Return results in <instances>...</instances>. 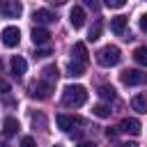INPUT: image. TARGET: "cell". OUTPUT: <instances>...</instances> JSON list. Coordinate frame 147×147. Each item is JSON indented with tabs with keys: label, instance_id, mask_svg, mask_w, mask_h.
Instances as JSON below:
<instances>
[{
	"label": "cell",
	"instance_id": "33",
	"mask_svg": "<svg viewBox=\"0 0 147 147\" xmlns=\"http://www.w3.org/2000/svg\"><path fill=\"white\" fill-rule=\"evenodd\" d=\"M0 71H2V57H0Z\"/></svg>",
	"mask_w": 147,
	"mask_h": 147
},
{
	"label": "cell",
	"instance_id": "22",
	"mask_svg": "<svg viewBox=\"0 0 147 147\" xmlns=\"http://www.w3.org/2000/svg\"><path fill=\"white\" fill-rule=\"evenodd\" d=\"M99 37H101V21H96V23L90 28V34H87V39H90V41H96Z\"/></svg>",
	"mask_w": 147,
	"mask_h": 147
},
{
	"label": "cell",
	"instance_id": "8",
	"mask_svg": "<svg viewBox=\"0 0 147 147\" xmlns=\"http://www.w3.org/2000/svg\"><path fill=\"white\" fill-rule=\"evenodd\" d=\"M117 129H119L122 133H131V136H138L142 126H140V122H138L136 117H126V119H122V122H119V126H117Z\"/></svg>",
	"mask_w": 147,
	"mask_h": 147
},
{
	"label": "cell",
	"instance_id": "16",
	"mask_svg": "<svg viewBox=\"0 0 147 147\" xmlns=\"http://www.w3.org/2000/svg\"><path fill=\"white\" fill-rule=\"evenodd\" d=\"M131 108H133L136 113H147V92H145V94H136V96L131 99Z\"/></svg>",
	"mask_w": 147,
	"mask_h": 147
},
{
	"label": "cell",
	"instance_id": "12",
	"mask_svg": "<svg viewBox=\"0 0 147 147\" xmlns=\"http://www.w3.org/2000/svg\"><path fill=\"white\" fill-rule=\"evenodd\" d=\"M57 76H60V71H57L55 64H46V67L41 69V80L48 83V85H53V83L57 80Z\"/></svg>",
	"mask_w": 147,
	"mask_h": 147
},
{
	"label": "cell",
	"instance_id": "13",
	"mask_svg": "<svg viewBox=\"0 0 147 147\" xmlns=\"http://www.w3.org/2000/svg\"><path fill=\"white\" fill-rule=\"evenodd\" d=\"M18 129H21V126H18V119H16V117H5V122H2V133H5V138L16 136Z\"/></svg>",
	"mask_w": 147,
	"mask_h": 147
},
{
	"label": "cell",
	"instance_id": "1",
	"mask_svg": "<svg viewBox=\"0 0 147 147\" xmlns=\"http://www.w3.org/2000/svg\"><path fill=\"white\" fill-rule=\"evenodd\" d=\"M87 101V90L83 85H67L62 90V103L67 108H78Z\"/></svg>",
	"mask_w": 147,
	"mask_h": 147
},
{
	"label": "cell",
	"instance_id": "15",
	"mask_svg": "<svg viewBox=\"0 0 147 147\" xmlns=\"http://www.w3.org/2000/svg\"><path fill=\"white\" fill-rule=\"evenodd\" d=\"M85 74V62H78V60H71L67 64V76L76 78V76H83Z\"/></svg>",
	"mask_w": 147,
	"mask_h": 147
},
{
	"label": "cell",
	"instance_id": "11",
	"mask_svg": "<svg viewBox=\"0 0 147 147\" xmlns=\"http://www.w3.org/2000/svg\"><path fill=\"white\" fill-rule=\"evenodd\" d=\"M32 41H34V46H44V44L51 41V32L46 28H34L32 30Z\"/></svg>",
	"mask_w": 147,
	"mask_h": 147
},
{
	"label": "cell",
	"instance_id": "17",
	"mask_svg": "<svg viewBox=\"0 0 147 147\" xmlns=\"http://www.w3.org/2000/svg\"><path fill=\"white\" fill-rule=\"evenodd\" d=\"M87 46L83 44V41H76L74 44V60H78V62H85L87 64Z\"/></svg>",
	"mask_w": 147,
	"mask_h": 147
},
{
	"label": "cell",
	"instance_id": "26",
	"mask_svg": "<svg viewBox=\"0 0 147 147\" xmlns=\"http://www.w3.org/2000/svg\"><path fill=\"white\" fill-rule=\"evenodd\" d=\"M48 55H53L51 48H37V53H34V57H48Z\"/></svg>",
	"mask_w": 147,
	"mask_h": 147
},
{
	"label": "cell",
	"instance_id": "2",
	"mask_svg": "<svg viewBox=\"0 0 147 147\" xmlns=\"http://www.w3.org/2000/svg\"><path fill=\"white\" fill-rule=\"evenodd\" d=\"M119 60H122V51L117 46H113V44L96 51V62L101 67H115V64H119Z\"/></svg>",
	"mask_w": 147,
	"mask_h": 147
},
{
	"label": "cell",
	"instance_id": "24",
	"mask_svg": "<svg viewBox=\"0 0 147 147\" xmlns=\"http://www.w3.org/2000/svg\"><path fill=\"white\" fill-rule=\"evenodd\" d=\"M32 124H34V126L39 124V126L44 129V126H46V119H44V115H32Z\"/></svg>",
	"mask_w": 147,
	"mask_h": 147
},
{
	"label": "cell",
	"instance_id": "18",
	"mask_svg": "<svg viewBox=\"0 0 147 147\" xmlns=\"http://www.w3.org/2000/svg\"><path fill=\"white\" fill-rule=\"evenodd\" d=\"M110 30L115 34H124V30H126V16H115L110 21Z\"/></svg>",
	"mask_w": 147,
	"mask_h": 147
},
{
	"label": "cell",
	"instance_id": "21",
	"mask_svg": "<svg viewBox=\"0 0 147 147\" xmlns=\"http://www.w3.org/2000/svg\"><path fill=\"white\" fill-rule=\"evenodd\" d=\"M92 113L96 115V117H110V106H106V103H96L94 108H92Z\"/></svg>",
	"mask_w": 147,
	"mask_h": 147
},
{
	"label": "cell",
	"instance_id": "31",
	"mask_svg": "<svg viewBox=\"0 0 147 147\" xmlns=\"http://www.w3.org/2000/svg\"><path fill=\"white\" fill-rule=\"evenodd\" d=\"M85 7H92V9H96V2H94V0H85Z\"/></svg>",
	"mask_w": 147,
	"mask_h": 147
},
{
	"label": "cell",
	"instance_id": "30",
	"mask_svg": "<svg viewBox=\"0 0 147 147\" xmlns=\"http://www.w3.org/2000/svg\"><path fill=\"white\" fill-rule=\"evenodd\" d=\"M78 147H96V142H90V140H83Z\"/></svg>",
	"mask_w": 147,
	"mask_h": 147
},
{
	"label": "cell",
	"instance_id": "23",
	"mask_svg": "<svg viewBox=\"0 0 147 147\" xmlns=\"http://www.w3.org/2000/svg\"><path fill=\"white\" fill-rule=\"evenodd\" d=\"M126 2L124 0H106V7H110V9H122Z\"/></svg>",
	"mask_w": 147,
	"mask_h": 147
},
{
	"label": "cell",
	"instance_id": "3",
	"mask_svg": "<svg viewBox=\"0 0 147 147\" xmlns=\"http://www.w3.org/2000/svg\"><path fill=\"white\" fill-rule=\"evenodd\" d=\"M119 78H122V83L129 85V87H133V85H145V83H147V74L140 71V69H124V71L119 74Z\"/></svg>",
	"mask_w": 147,
	"mask_h": 147
},
{
	"label": "cell",
	"instance_id": "10",
	"mask_svg": "<svg viewBox=\"0 0 147 147\" xmlns=\"http://www.w3.org/2000/svg\"><path fill=\"white\" fill-rule=\"evenodd\" d=\"M69 21H71V25H74L76 30H78V28H83V25H85V9L76 5V7L69 11Z\"/></svg>",
	"mask_w": 147,
	"mask_h": 147
},
{
	"label": "cell",
	"instance_id": "5",
	"mask_svg": "<svg viewBox=\"0 0 147 147\" xmlns=\"http://www.w3.org/2000/svg\"><path fill=\"white\" fill-rule=\"evenodd\" d=\"M21 11H23V5L18 0H5V2H0V14L7 16V18H18Z\"/></svg>",
	"mask_w": 147,
	"mask_h": 147
},
{
	"label": "cell",
	"instance_id": "32",
	"mask_svg": "<svg viewBox=\"0 0 147 147\" xmlns=\"http://www.w3.org/2000/svg\"><path fill=\"white\" fill-rule=\"evenodd\" d=\"M119 147H138V142H133V140H131V142H124V145H119Z\"/></svg>",
	"mask_w": 147,
	"mask_h": 147
},
{
	"label": "cell",
	"instance_id": "7",
	"mask_svg": "<svg viewBox=\"0 0 147 147\" xmlns=\"http://www.w3.org/2000/svg\"><path fill=\"white\" fill-rule=\"evenodd\" d=\"M55 122H57V126H60L62 131H74V126L83 124L80 117H76V115H64V113H60V115L55 117Z\"/></svg>",
	"mask_w": 147,
	"mask_h": 147
},
{
	"label": "cell",
	"instance_id": "25",
	"mask_svg": "<svg viewBox=\"0 0 147 147\" xmlns=\"http://www.w3.org/2000/svg\"><path fill=\"white\" fill-rule=\"evenodd\" d=\"M21 147H37V145H34V138H32V136H25V138L21 140Z\"/></svg>",
	"mask_w": 147,
	"mask_h": 147
},
{
	"label": "cell",
	"instance_id": "6",
	"mask_svg": "<svg viewBox=\"0 0 147 147\" xmlns=\"http://www.w3.org/2000/svg\"><path fill=\"white\" fill-rule=\"evenodd\" d=\"M51 92H53V85L44 83L41 78H39L37 83H32V85H30V96H32V99H48V96H51Z\"/></svg>",
	"mask_w": 147,
	"mask_h": 147
},
{
	"label": "cell",
	"instance_id": "20",
	"mask_svg": "<svg viewBox=\"0 0 147 147\" xmlns=\"http://www.w3.org/2000/svg\"><path fill=\"white\" fill-rule=\"evenodd\" d=\"M133 60H136L138 64L147 67V46H138V48L133 51Z\"/></svg>",
	"mask_w": 147,
	"mask_h": 147
},
{
	"label": "cell",
	"instance_id": "14",
	"mask_svg": "<svg viewBox=\"0 0 147 147\" xmlns=\"http://www.w3.org/2000/svg\"><path fill=\"white\" fill-rule=\"evenodd\" d=\"M25 71H28V62H25L21 55H14V57H11V74H14V76H23Z\"/></svg>",
	"mask_w": 147,
	"mask_h": 147
},
{
	"label": "cell",
	"instance_id": "4",
	"mask_svg": "<svg viewBox=\"0 0 147 147\" xmlns=\"http://www.w3.org/2000/svg\"><path fill=\"white\" fill-rule=\"evenodd\" d=\"M0 37H2V44H5L7 48H14V46H18V41H21V30H18L16 25H7Z\"/></svg>",
	"mask_w": 147,
	"mask_h": 147
},
{
	"label": "cell",
	"instance_id": "29",
	"mask_svg": "<svg viewBox=\"0 0 147 147\" xmlns=\"http://www.w3.org/2000/svg\"><path fill=\"white\" fill-rule=\"evenodd\" d=\"M0 92L5 94V92H9V83H5V80H0Z\"/></svg>",
	"mask_w": 147,
	"mask_h": 147
},
{
	"label": "cell",
	"instance_id": "35",
	"mask_svg": "<svg viewBox=\"0 0 147 147\" xmlns=\"http://www.w3.org/2000/svg\"><path fill=\"white\" fill-rule=\"evenodd\" d=\"M55 147H62V145H55Z\"/></svg>",
	"mask_w": 147,
	"mask_h": 147
},
{
	"label": "cell",
	"instance_id": "9",
	"mask_svg": "<svg viewBox=\"0 0 147 147\" xmlns=\"http://www.w3.org/2000/svg\"><path fill=\"white\" fill-rule=\"evenodd\" d=\"M32 18H34L39 25H46V23H55V21H57V16H55L51 9H34Z\"/></svg>",
	"mask_w": 147,
	"mask_h": 147
},
{
	"label": "cell",
	"instance_id": "19",
	"mask_svg": "<svg viewBox=\"0 0 147 147\" xmlns=\"http://www.w3.org/2000/svg\"><path fill=\"white\" fill-rule=\"evenodd\" d=\"M99 96H101L103 101H115L117 94H115V87H113V85H101V87H99Z\"/></svg>",
	"mask_w": 147,
	"mask_h": 147
},
{
	"label": "cell",
	"instance_id": "34",
	"mask_svg": "<svg viewBox=\"0 0 147 147\" xmlns=\"http://www.w3.org/2000/svg\"><path fill=\"white\" fill-rule=\"evenodd\" d=\"M0 147H7V145H5V142H0Z\"/></svg>",
	"mask_w": 147,
	"mask_h": 147
},
{
	"label": "cell",
	"instance_id": "28",
	"mask_svg": "<svg viewBox=\"0 0 147 147\" xmlns=\"http://www.w3.org/2000/svg\"><path fill=\"white\" fill-rule=\"evenodd\" d=\"M140 30H142V32H147V14H142V16H140Z\"/></svg>",
	"mask_w": 147,
	"mask_h": 147
},
{
	"label": "cell",
	"instance_id": "27",
	"mask_svg": "<svg viewBox=\"0 0 147 147\" xmlns=\"http://www.w3.org/2000/svg\"><path fill=\"white\" fill-rule=\"evenodd\" d=\"M117 133H119V129H117V126H110V129H106V136H108V138H115Z\"/></svg>",
	"mask_w": 147,
	"mask_h": 147
}]
</instances>
